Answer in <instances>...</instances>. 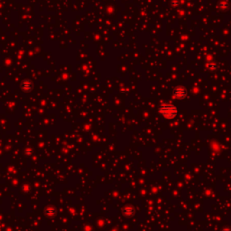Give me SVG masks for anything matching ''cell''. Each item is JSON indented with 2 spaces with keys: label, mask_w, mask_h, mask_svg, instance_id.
Listing matches in <instances>:
<instances>
[{
  "label": "cell",
  "mask_w": 231,
  "mask_h": 231,
  "mask_svg": "<svg viewBox=\"0 0 231 231\" xmlns=\"http://www.w3.org/2000/svg\"><path fill=\"white\" fill-rule=\"evenodd\" d=\"M173 96L179 99H182L187 96V89L182 86H178L173 89Z\"/></svg>",
  "instance_id": "7a4b0ae2"
},
{
  "label": "cell",
  "mask_w": 231,
  "mask_h": 231,
  "mask_svg": "<svg viewBox=\"0 0 231 231\" xmlns=\"http://www.w3.org/2000/svg\"><path fill=\"white\" fill-rule=\"evenodd\" d=\"M208 67H209L210 70H214V69L217 67V65H216V64H214V65H212V64H211V65H210V64H209V65H208Z\"/></svg>",
  "instance_id": "3957f363"
},
{
  "label": "cell",
  "mask_w": 231,
  "mask_h": 231,
  "mask_svg": "<svg viewBox=\"0 0 231 231\" xmlns=\"http://www.w3.org/2000/svg\"><path fill=\"white\" fill-rule=\"evenodd\" d=\"M159 113L166 118L172 119L178 115V109L172 104H162L159 107Z\"/></svg>",
  "instance_id": "6da1fadb"
}]
</instances>
